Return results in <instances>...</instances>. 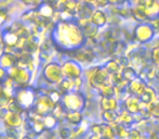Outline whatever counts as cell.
I'll use <instances>...</instances> for the list:
<instances>
[{"label":"cell","mask_w":159,"mask_h":139,"mask_svg":"<svg viewBox=\"0 0 159 139\" xmlns=\"http://www.w3.org/2000/svg\"><path fill=\"white\" fill-rule=\"evenodd\" d=\"M109 78H111V84L115 85V86H117L118 84H120V83L124 80V76H122L121 72H120V73L113 74V75H109Z\"/></svg>","instance_id":"32"},{"label":"cell","mask_w":159,"mask_h":139,"mask_svg":"<svg viewBox=\"0 0 159 139\" xmlns=\"http://www.w3.org/2000/svg\"><path fill=\"white\" fill-rule=\"evenodd\" d=\"M42 125L47 129H53L57 125V118L52 114H47L42 116Z\"/></svg>","instance_id":"24"},{"label":"cell","mask_w":159,"mask_h":139,"mask_svg":"<svg viewBox=\"0 0 159 139\" xmlns=\"http://www.w3.org/2000/svg\"><path fill=\"white\" fill-rule=\"evenodd\" d=\"M146 73H147V78H148V79H155V78L157 77V70L154 68V66H152L151 69L147 70Z\"/></svg>","instance_id":"37"},{"label":"cell","mask_w":159,"mask_h":139,"mask_svg":"<svg viewBox=\"0 0 159 139\" xmlns=\"http://www.w3.org/2000/svg\"><path fill=\"white\" fill-rule=\"evenodd\" d=\"M8 77H9L8 70H6V69H3V68L0 66V83L2 84V83H3Z\"/></svg>","instance_id":"38"},{"label":"cell","mask_w":159,"mask_h":139,"mask_svg":"<svg viewBox=\"0 0 159 139\" xmlns=\"http://www.w3.org/2000/svg\"><path fill=\"white\" fill-rule=\"evenodd\" d=\"M91 23L94 24L98 28L104 27L107 23L106 13L103 10H101V9H95L92 14V17H91Z\"/></svg>","instance_id":"15"},{"label":"cell","mask_w":159,"mask_h":139,"mask_svg":"<svg viewBox=\"0 0 159 139\" xmlns=\"http://www.w3.org/2000/svg\"><path fill=\"white\" fill-rule=\"evenodd\" d=\"M14 100L16 104L19 105L21 109L24 110H30L33 109L35 102L38 98L37 91L32 87H16L14 89Z\"/></svg>","instance_id":"3"},{"label":"cell","mask_w":159,"mask_h":139,"mask_svg":"<svg viewBox=\"0 0 159 139\" xmlns=\"http://www.w3.org/2000/svg\"><path fill=\"white\" fill-rule=\"evenodd\" d=\"M49 97L51 98V100H52L55 104L60 103L62 99V95L57 90H51L50 93H49Z\"/></svg>","instance_id":"33"},{"label":"cell","mask_w":159,"mask_h":139,"mask_svg":"<svg viewBox=\"0 0 159 139\" xmlns=\"http://www.w3.org/2000/svg\"><path fill=\"white\" fill-rule=\"evenodd\" d=\"M21 39V36L17 34L16 32L12 30V28H7L3 30L1 33V40L7 47L9 48H15L17 47Z\"/></svg>","instance_id":"10"},{"label":"cell","mask_w":159,"mask_h":139,"mask_svg":"<svg viewBox=\"0 0 159 139\" xmlns=\"http://www.w3.org/2000/svg\"><path fill=\"white\" fill-rule=\"evenodd\" d=\"M104 69L106 70V72L109 75H113L116 73H120L122 71L121 66L119 65V63L117 62V60H109L104 64Z\"/></svg>","instance_id":"21"},{"label":"cell","mask_w":159,"mask_h":139,"mask_svg":"<svg viewBox=\"0 0 159 139\" xmlns=\"http://www.w3.org/2000/svg\"><path fill=\"white\" fill-rule=\"evenodd\" d=\"M98 90H100L102 97H115L116 96V87L111 83L104 84Z\"/></svg>","instance_id":"22"},{"label":"cell","mask_w":159,"mask_h":139,"mask_svg":"<svg viewBox=\"0 0 159 139\" xmlns=\"http://www.w3.org/2000/svg\"><path fill=\"white\" fill-rule=\"evenodd\" d=\"M157 99V93L156 90L151 86H147L145 88V90L143 91V93L140 96V100L142 103L146 104L148 107V104H151L152 102H154Z\"/></svg>","instance_id":"18"},{"label":"cell","mask_w":159,"mask_h":139,"mask_svg":"<svg viewBox=\"0 0 159 139\" xmlns=\"http://www.w3.org/2000/svg\"><path fill=\"white\" fill-rule=\"evenodd\" d=\"M156 30L152 26L149 22L140 23L134 27L133 37L140 44H148L155 38Z\"/></svg>","instance_id":"5"},{"label":"cell","mask_w":159,"mask_h":139,"mask_svg":"<svg viewBox=\"0 0 159 139\" xmlns=\"http://www.w3.org/2000/svg\"><path fill=\"white\" fill-rule=\"evenodd\" d=\"M42 77L46 82L52 85H59L63 80L64 74L62 65L57 62H49L42 70Z\"/></svg>","instance_id":"4"},{"label":"cell","mask_w":159,"mask_h":139,"mask_svg":"<svg viewBox=\"0 0 159 139\" xmlns=\"http://www.w3.org/2000/svg\"><path fill=\"white\" fill-rule=\"evenodd\" d=\"M128 139H142V135H141V132L138 129H130L129 135H128Z\"/></svg>","instance_id":"34"},{"label":"cell","mask_w":159,"mask_h":139,"mask_svg":"<svg viewBox=\"0 0 159 139\" xmlns=\"http://www.w3.org/2000/svg\"><path fill=\"white\" fill-rule=\"evenodd\" d=\"M94 7L92 6V3L90 2H81V3L78 4L77 8V13L78 17H80V20L82 21H91V17L94 12Z\"/></svg>","instance_id":"11"},{"label":"cell","mask_w":159,"mask_h":139,"mask_svg":"<svg viewBox=\"0 0 159 139\" xmlns=\"http://www.w3.org/2000/svg\"><path fill=\"white\" fill-rule=\"evenodd\" d=\"M4 98V93H3V86H2V84L0 83V101H1L2 99Z\"/></svg>","instance_id":"43"},{"label":"cell","mask_w":159,"mask_h":139,"mask_svg":"<svg viewBox=\"0 0 159 139\" xmlns=\"http://www.w3.org/2000/svg\"><path fill=\"white\" fill-rule=\"evenodd\" d=\"M9 77L17 85V87H26L32 78V71L26 68H12L8 71Z\"/></svg>","instance_id":"7"},{"label":"cell","mask_w":159,"mask_h":139,"mask_svg":"<svg viewBox=\"0 0 159 139\" xmlns=\"http://www.w3.org/2000/svg\"><path fill=\"white\" fill-rule=\"evenodd\" d=\"M102 118L105 123L109 124V123H114L118 121L119 118V113L117 111H103Z\"/></svg>","instance_id":"27"},{"label":"cell","mask_w":159,"mask_h":139,"mask_svg":"<svg viewBox=\"0 0 159 139\" xmlns=\"http://www.w3.org/2000/svg\"><path fill=\"white\" fill-rule=\"evenodd\" d=\"M152 60H153V62L156 65L159 66V47H156V48L153 49V51H152Z\"/></svg>","instance_id":"35"},{"label":"cell","mask_w":159,"mask_h":139,"mask_svg":"<svg viewBox=\"0 0 159 139\" xmlns=\"http://www.w3.org/2000/svg\"><path fill=\"white\" fill-rule=\"evenodd\" d=\"M54 7L53 4H51L50 2L44 1L41 2L39 6L36 9V12H37V15L41 19H51L54 14Z\"/></svg>","instance_id":"13"},{"label":"cell","mask_w":159,"mask_h":139,"mask_svg":"<svg viewBox=\"0 0 159 139\" xmlns=\"http://www.w3.org/2000/svg\"><path fill=\"white\" fill-rule=\"evenodd\" d=\"M119 139H120V138H119Z\"/></svg>","instance_id":"46"},{"label":"cell","mask_w":159,"mask_h":139,"mask_svg":"<svg viewBox=\"0 0 159 139\" xmlns=\"http://www.w3.org/2000/svg\"><path fill=\"white\" fill-rule=\"evenodd\" d=\"M55 105L57 104L51 100V98L49 97V95L38 96L33 110L38 114V115L44 116V115H47V114H50L51 112L54 110Z\"/></svg>","instance_id":"9"},{"label":"cell","mask_w":159,"mask_h":139,"mask_svg":"<svg viewBox=\"0 0 159 139\" xmlns=\"http://www.w3.org/2000/svg\"><path fill=\"white\" fill-rule=\"evenodd\" d=\"M74 84H75V87H77V88L81 87L82 84H84V82H82V78L79 77V78H76V79H74Z\"/></svg>","instance_id":"41"},{"label":"cell","mask_w":159,"mask_h":139,"mask_svg":"<svg viewBox=\"0 0 159 139\" xmlns=\"http://www.w3.org/2000/svg\"><path fill=\"white\" fill-rule=\"evenodd\" d=\"M116 60H117V62L119 63V65L121 66V69L127 68V66H129V64H130V61H129V59H128L127 57H120V58H118V59H116Z\"/></svg>","instance_id":"36"},{"label":"cell","mask_w":159,"mask_h":139,"mask_svg":"<svg viewBox=\"0 0 159 139\" xmlns=\"http://www.w3.org/2000/svg\"><path fill=\"white\" fill-rule=\"evenodd\" d=\"M16 57L11 52H4L0 55V66L6 70H10L15 66Z\"/></svg>","instance_id":"16"},{"label":"cell","mask_w":159,"mask_h":139,"mask_svg":"<svg viewBox=\"0 0 159 139\" xmlns=\"http://www.w3.org/2000/svg\"><path fill=\"white\" fill-rule=\"evenodd\" d=\"M146 87H147L146 82H145V80H143L142 78H140L138 76V77H135L133 80H131V82L129 83L128 90H129V93H131V95L140 97V96L143 93V91L145 90V88H146Z\"/></svg>","instance_id":"12"},{"label":"cell","mask_w":159,"mask_h":139,"mask_svg":"<svg viewBox=\"0 0 159 139\" xmlns=\"http://www.w3.org/2000/svg\"><path fill=\"white\" fill-rule=\"evenodd\" d=\"M115 128V132H116V136L120 139H128V135H129V131H128V127H126L125 125L122 124H117Z\"/></svg>","instance_id":"30"},{"label":"cell","mask_w":159,"mask_h":139,"mask_svg":"<svg viewBox=\"0 0 159 139\" xmlns=\"http://www.w3.org/2000/svg\"><path fill=\"white\" fill-rule=\"evenodd\" d=\"M66 120L68 121L70 124L74 125H79L82 122V114L81 112H67L65 115Z\"/></svg>","instance_id":"26"},{"label":"cell","mask_w":159,"mask_h":139,"mask_svg":"<svg viewBox=\"0 0 159 139\" xmlns=\"http://www.w3.org/2000/svg\"><path fill=\"white\" fill-rule=\"evenodd\" d=\"M4 120L6 123H8L10 126H20L22 124V117L17 112L15 111H8V113H6L4 115Z\"/></svg>","instance_id":"19"},{"label":"cell","mask_w":159,"mask_h":139,"mask_svg":"<svg viewBox=\"0 0 159 139\" xmlns=\"http://www.w3.org/2000/svg\"><path fill=\"white\" fill-rule=\"evenodd\" d=\"M147 110L151 113L152 116H155V117H159V98L155 100L154 102H152L151 104H148Z\"/></svg>","instance_id":"31"},{"label":"cell","mask_w":159,"mask_h":139,"mask_svg":"<svg viewBox=\"0 0 159 139\" xmlns=\"http://www.w3.org/2000/svg\"><path fill=\"white\" fill-rule=\"evenodd\" d=\"M74 87H75L74 80L70 79V78H66V77H64L63 80H62V82L59 84L60 90H61L63 93H69V91H71V90H75V89H74Z\"/></svg>","instance_id":"25"},{"label":"cell","mask_w":159,"mask_h":139,"mask_svg":"<svg viewBox=\"0 0 159 139\" xmlns=\"http://www.w3.org/2000/svg\"><path fill=\"white\" fill-rule=\"evenodd\" d=\"M122 73V76H124V79L128 80V82H131V80H133L135 77H138V74H136L135 70L133 68H131V66H127V68L122 69L121 71Z\"/></svg>","instance_id":"29"},{"label":"cell","mask_w":159,"mask_h":139,"mask_svg":"<svg viewBox=\"0 0 159 139\" xmlns=\"http://www.w3.org/2000/svg\"><path fill=\"white\" fill-rule=\"evenodd\" d=\"M6 19H7V15L4 14V13L2 12V11H0V25L4 23V21H6Z\"/></svg>","instance_id":"42"},{"label":"cell","mask_w":159,"mask_h":139,"mask_svg":"<svg viewBox=\"0 0 159 139\" xmlns=\"http://www.w3.org/2000/svg\"><path fill=\"white\" fill-rule=\"evenodd\" d=\"M71 132L69 128H66V127H64V128H62L61 131H60V136H61L63 139H68L69 136H70Z\"/></svg>","instance_id":"39"},{"label":"cell","mask_w":159,"mask_h":139,"mask_svg":"<svg viewBox=\"0 0 159 139\" xmlns=\"http://www.w3.org/2000/svg\"><path fill=\"white\" fill-rule=\"evenodd\" d=\"M101 108L103 111H117L119 108V103L115 97H102Z\"/></svg>","instance_id":"17"},{"label":"cell","mask_w":159,"mask_h":139,"mask_svg":"<svg viewBox=\"0 0 159 139\" xmlns=\"http://www.w3.org/2000/svg\"><path fill=\"white\" fill-rule=\"evenodd\" d=\"M101 136L103 137V139H115L117 137L115 128L111 127V125H108L107 123L102 124V134H101Z\"/></svg>","instance_id":"23"},{"label":"cell","mask_w":159,"mask_h":139,"mask_svg":"<svg viewBox=\"0 0 159 139\" xmlns=\"http://www.w3.org/2000/svg\"><path fill=\"white\" fill-rule=\"evenodd\" d=\"M86 97L80 90H71L63 93L61 99V107L66 112H82L86 108Z\"/></svg>","instance_id":"2"},{"label":"cell","mask_w":159,"mask_h":139,"mask_svg":"<svg viewBox=\"0 0 159 139\" xmlns=\"http://www.w3.org/2000/svg\"><path fill=\"white\" fill-rule=\"evenodd\" d=\"M109 74L106 72L104 66H96V68L90 69L88 73L89 84L93 88L100 89L104 84L108 83Z\"/></svg>","instance_id":"6"},{"label":"cell","mask_w":159,"mask_h":139,"mask_svg":"<svg viewBox=\"0 0 159 139\" xmlns=\"http://www.w3.org/2000/svg\"><path fill=\"white\" fill-rule=\"evenodd\" d=\"M61 65H62V71H63L64 77L70 78V79L74 80L76 78H79L82 76L84 70H82V66L80 65V63L77 60H73V59L66 60Z\"/></svg>","instance_id":"8"},{"label":"cell","mask_w":159,"mask_h":139,"mask_svg":"<svg viewBox=\"0 0 159 139\" xmlns=\"http://www.w3.org/2000/svg\"><path fill=\"white\" fill-rule=\"evenodd\" d=\"M118 120L120 121V124H122V125H125L126 127H129L130 125H132L133 124V122H134V117H133V115H132L131 113H129V112L127 111H125V112H122L121 114H119V118Z\"/></svg>","instance_id":"28"},{"label":"cell","mask_w":159,"mask_h":139,"mask_svg":"<svg viewBox=\"0 0 159 139\" xmlns=\"http://www.w3.org/2000/svg\"><path fill=\"white\" fill-rule=\"evenodd\" d=\"M108 2L111 4H118V3H120V0H108Z\"/></svg>","instance_id":"45"},{"label":"cell","mask_w":159,"mask_h":139,"mask_svg":"<svg viewBox=\"0 0 159 139\" xmlns=\"http://www.w3.org/2000/svg\"><path fill=\"white\" fill-rule=\"evenodd\" d=\"M89 139H103V137L101 135H95V134H92V136H91Z\"/></svg>","instance_id":"44"},{"label":"cell","mask_w":159,"mask_h":139,"mask_svg":"<svg viewBox=\"0 0 159 139\" xmlns=\"http://www.w3.org/2000/svg\"><path fill=\"white\" fill-rule=\"evenodd\" d=\"M94 59V53L92 52V50H84L82 51V49L76 51V60L80 62H91Z\"/></svg>","instance_id":"20"},{"label":"cell","mask_w":159,"mask_h":139,"mask_svg":"<svg viewBox=\"0 0 159 139\" xmlns=\"http://www.w3.org/2000/svg\"><path fill=\"white\" fill-rule=\"evenodd\" d=\"M91 132L95 135H101L102 134V124H94L91 126Z\"/></svg>","instance_id":"40"},{"label":"cell","mask_w":159,"mask_h":139,"mask_svg":"<svg viewBox=\"0 0 159 139\" xmlns=\"http://www.w3.org/2000/svg\"><path fill=\"white\" fill-rule=\"evenodd\" d=\"M125 104H126V110L129 113H131L132 115L139 114L141 112V110H142L140 97H138V96L131 95L130 97H128L126 101H125Z\"/></svg>","instance_id":"14"},{"label":"cell","mask_w":159,"mask_h":139,"mask_svg":"<svg viewBox=\"0 0 159 139\" xmlns=\"http://www.w3.org/2000/svg\"><path fill=\"white\" fill-rule=\"evenodd\" d=\"M50 40L55 50L73 53L86 46L87 36L79 22L74 20L55 22L50 32Z\"/></svg>","instance_id":"1"}]
</instances>
